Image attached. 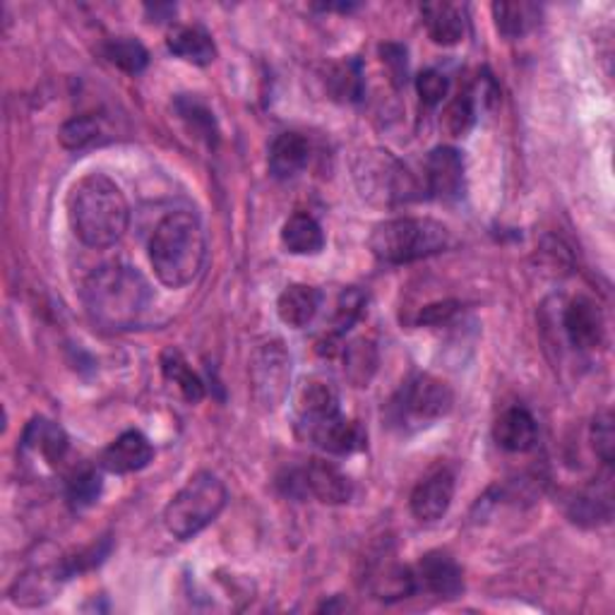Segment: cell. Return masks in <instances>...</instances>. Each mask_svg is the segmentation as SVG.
<instances>
[{
  "mask_svg": "<svg viewBox=\"0 0 615 615\" xmlns=\"http://www.w3.org/2000/svg\"><path fill=\"white\" fill-rule=\"evenodd\" d=\"M68 216L75 236L85 246L109 248L125 236L131 224V208H127L123 190L111 178L89 174L70 190Z\"/></svg>",
  "mask_w": 615,
  "mask_h": 615,
  "instance_id": "6da1fadb",
  "label": "cell"
},
{
  "mask_svg": "<svg viewBox=\"0 0 615 615\" xmlns=\"http://www.w3.org/2000/svg\"><path fill=\"white\" fill-rule=\"evenodd\" d=\"M208 238L192 212H171L157 224L149 241V262L164 287L183 289L202 272Z\"/></svg>",
  "mask_w": 615,
  "mask_h": 615,
  "instance_id": "7a4b0ae2",
  "label": "cell"
},
{
  "mask_svg": "<svg viewBox=\"0 0 615 615\" xmlns=\"http://www.w3.org/2000/svg\"><path fill=\"white\" fill-rule=\"evenodd\" d=\"M82 301L89 317L109 329L133 327L152 301L147 279L127 265H104L87 277Z\"/></svg>",
  "mask_w": 615,
  "mask_h": 615,
  "instance_id": "3957f363",
  "label": "cell"
},
{
  "mask_svg": "<svg viewBox=\"0 0 615 615\" xmlns=\"http://www.w3.org/2000/svg\"><path fill=\"white\" fill-rule=\"evenodd\" d=\"M450 243V231L440 222L421 220V216H396V220L373 226L368 248L384 265H406L438 255Z\"/></svg>",
  "mask_w": 615,
  "mask_h": 615,
  "instance_id": "277c9868",
  "label": "cell"
},
{
  "mask_svg": "<svg viewBox=\"0 0 615 615\" xmlns=\"http://www.w3.org/2000/svg\"><path fill=\"white\" fill-rule=\"evenodd\" d=\"M226 500L228 491L220 477H214L212 471L192 473L188 483L171 497V503L164 510L166 529L178 541H188V538L208 529L222 515Z\"/></svg>",
  "mask_w": 615,
  "mask_h": 615,
  "instance_id": "5b68a950",
  "label": "cell"
},
{
  "mask_svg": "<svg viewBox=\"0 0 615 615\" xmlns=\"http://www.w3.org/2000/svg\"><path fill=\"white\" fill-rule=\"evenodd\" d=\"M455 394L450 384L431 373H416L394 396V421L402 426H428L452 412Z\"/></svg>",
  "mask_w": 615,
  "mask_h": 615,
  "instance_id": "8992f818",
  "label": "cell"
},
{
  "mask_svg": "<svg viewBox=\"0 0 615 615\" xmlns=\"http://www.w3.org/2000/svg\"><path fill=\"white\" fill-rule=\"evenodd\" d=\"M253 396L265 412L284 404L291 390V356L281 342H265L250 358Z\"/></svg>",
  "mask_w": 615,
  "mask_h": 615,
  "instance_id": "52a82bcc",
  "label": "cell"
},
{
  "mask_svg": "<svg viewBox=\"0 0 615 615\" xmlns=\"http://www.w3.org/2000/svg\"><path fill=\"white\" fill-rule=\"evenodd\" d=\"M284 483L287 493L299 497L313 495L325 505H344L349 503L354 495V485L349 477L323 459H313L301 469H291Z\"/></svg>",
  "mask_w": 615,
  "mask_h": 615,
  "instance_id": "ba28073f",
  "label": "cell"
},
{
  "mask_svg": "<svg viewBox=\"0 0 615 615\" xmlns=\"http://www.w3.org/2000/svg\"><path fill=\"white\" fill-rule=\"evenodd\" d=\"M358 181H364V195L382 198L384 202L406 200L414 190L404 166L392 159L388 152H378V157L364 159V169H358Z\"/></svg>",
  "mask_w": 615,
  "mask_h": 615,
  "instance_id": "9c48e42d",
  "label": "cell"
},
{
  "mask_svg": "<svg viewBox=\"0 0 615 615\" xmlns=\"http://www.w3.org/2000/svg\"><path fill=\"white\" fill-rule=\"evenodd\" d=\"M428 192L435 200L452 202L465 192V159L455 147H435L426 159Z\"/></svg>",
  "mask_w": 615,
  "mask_h": 615,
  "instance_id": "30bf717a",
  "label": "cell"
},
{
  "mask_svg": "<svg viewBox=\"0 0 615 615\" xmlns=\"http://www.w3.org/2000/svg\"><path fill=\"white\" fill-rule=\"evenodd\" d=\"M562 327L574 349H599L604 344L606 325L604 315H601L599 305L584 297H577L568 303L566 315H562Z\"/></svg>",
  "mask_w": 615,
  "mask_h": 615,
  "instance_id": "8fae6325",
  "label": "cell"
},
{
  "mask_svg": "<svg viewBox=\"0 0 615 615\" xmlns=\"http://www.w3.org/2000/svg\"><path fill=\"white\" fill-rule=\"evenodd\" d=\"M452 497H455V473L450 469H438L428 473V477L416 485L409 505H412L416 519L438 522L447 515V510H450Z\"/></svg>",
  "mask_w": 615,
  "mask_h": 615,
  "instance_id": "7c38bea8",
  "label": "cell"
},
{
  "mask_svg": "<svg viewBox=\"0 0 615 615\" xmlns=\"http://www.w3.org/2000/svg\"><path fill=\"white\" fill-rule=\"evenodd\" d=\"M416 586L426 589L428 594L440 599H455L465 589V574L457 566V560L443 550H431L421 558L416 568Z\"/></svg>",
  "mask_w": 615,
  "mask_h": 615,
  "instance_id": "4fadbf2b",
  "label": "cell"
},
{
  "mask_svg": "<svg viewBox=\"0 0 615 615\" xmlns=\"http://www.w3.org/2000/svg\"><path fill=\"white\" fill-rule=\"evenodd\" d=\"M305 435L311 438L320 450H325L329 455H351L356 450H361L366 443V435L358 423L344 418L342 414L320 418L311 426H303Z\"/></svg>",
  "mask_w": 615,
  "mask_h": 615,
  "instance_id": "5bb4252c",
  "label": "cell"
},
{
  "mask_svg": "<svg viewBox=\"0 0 615 615\" xmlns=\"http://www.w3.org/2000/svg\"><path fill=\"white\" fill-rule=\"evenodd\" d=\"M154 457V447L139 431H125L101 455V467L111 473H133L145 469Z\"/></svg>",
  "mask_w": 615,
  "mask_h": 615,
  "instance_id": "9a60e30c",
  "label": "cell"
},
{
  "mask_svg": "<svg viewBox=\"0 0 615 615\" xmlns=\"http://www.w3.org/2000/svg\"><path fill=\"white\" fill-rule=\"evenodd\" d=\"M495 443L507 452H529L536 445L538 428L536 418L522 406H512L495 421Z\"/></svg>",
  "mask_w": 615,
  "mask_h": 615,
  "instance_id": "2e32d148",
  "label": "cell"
},
{
  "mask_svg": "<svg viewBox=\"0 0 615 615\" xmlns=\"http://www.w3.org/2000/svg\"><path fill=\"white\" fill-rule=\"evenodd\" d=\"M308 157H311V147L305 137L299 133H281L269 147V174L279 181H289L305 169Z\"/></svg>",
  "mask_w": 615,
  "mask_h": 615,
  "instance_id": "e0dca14e",
  "label": "cell"
},
{
  "mask_svg": "<svg viewBox=\"0 0 615 615\" xmlns=\"http://www.w3.org/2000/svg\"><path fill=\"white\" fill-rule=\"evenodd\" d=\"M320 311V291L308 284H291L279 293L277 315L284 325L301 329L315 320Z\"/></svg>",
  "mask_w": 615,
  "mask_h": 615,
  "instance_id": "ac0fdd59",
  "label": "cell"
},
{
  "mask_svg": "<svg viewBox=\"0 0 615 615\" xmlns=\"http://www.w3.org/2000/svg\"><path fill=\"white\" fill-rule=\"evenodd\" d=\"M426 32L438 46H455L465 38L467 22L461 12L450 3H428L421 8Z\"/></svg>",
  "mask_w": 615,
  "mask_h": 615,
  "instance_id": "d6986e66",
  "label": "cell"
},
{
  "mask_svg": "<svg viewBox=\"0 0 615 615\" xmlns=\"http://www.w3.org/2000/svg\"><path fill=\"white\" fill-rule=\"evenodd\" d=\"M169 51L174 56L183 58L188 63H195V66H210L216 58V46L212 42V36L208 30L198 27V24H186V27H174L169 32Z\"/></svg>",
  "mask_w": 615,
  "mask_h": 615,
  "instance_id": "ffe728a7",
  "label": "cell"
},
{
  "mask_svg": "<svg viewBox=\"0 0 615 615\" xmlns=\"http://www.w3.org/2000/svg\"><path fill=\"white\" fill-rule=\"evenodd\" d=\"M339 414V394L335 384L327 380H308L299 394V418L301 426Z\"/></svg>",
  "mask_w": 615,
  "mask_h": 615,
  "instance_id": "44dd1931",
  "label": "cell"
},
{
  "mask_svg": "<svg viewBox=\"0 0 615 615\" xmlns=\"http://www.w3.org/2000/svg\"><path fill=\"white\" fill-rule=\"evenodd\" d=\"M281 243L291 255H317L325 248V231L311 214H293L281 226Z\"/></svg>",
  "mask_w": 615,
  "mask_h": 615,
  "instance_id": "7402d4cb",
  "label": "cell"
},
{
  "mask_svg": "<svg viewBox=\"0 0 615 615\" xmlns=\"http://www.w3.org/2000/svg\"><path fill=\"white\" fill-rule=\"evenodd\" d=\"M368 580H370V592H373V596L380 601L409 599L418 589L414 570L396 566V562L376 568L370 572Z\"/></svg>",
  "mask_w": 615,
  "mask_h": 615,
  "instance_id": "603a6c76",
  "label": "cell"
},
{
  "mask_svg": "<svg viewBox=\"0 0 615 615\" xmlns=\"http://www.w3.org/2000/svg\"><path fill=\"white\" fill-rule=\"evenodd\" d=\"M24 447L42 452L48 465H58L68 455V435L54 421L34 418L24 433Z\"/></svg>",
  "mask_w": 615,
  "mask_h": 615,
  "instance_id": "cb8c5ba5",
  "label": "cell"
},
{
  "mask_svg": "<svg viewBox=\"0 0 615 615\" xmlns=\"http://www.w3.org/2000/svg\"><path fill=\"white\" fill-rule=\"evenodd\" d=\"M344 376L349 378L356 388H368L370 380L378 373V349L370 339H354L344 346Z\"/></svg>",
  "mask_w": 615,
  "mask_h": 615,
  "instance_id": "d4e9b609",
  "label": "cell"
},
{
  "mask_svg": "<svg viewBox=\"0 0 615 615\" xmlns=\"http://www.w3.org/2000/svg\"><path fill=\"white\" fill-rule=\"evenodd\" d=\"M161 373L164 378L174 382L178 390H181L183 400L190 404H198L204 396V384L198 378L195 370H192L186 361V356L178 349H166L161 354Z\"/></svg>",
  "mask_w": 615,
  "mask_h": 615,
  "instance_id": "484cf974",
  "label": "cell"
},
{
  "mask_svg": "<svg viewBox=\"0 0 615 615\" xmlns=\"http://www.w3.org/2000/svg\"><path fill=\"white\" fill-rule=\"evenodd\" d=\"M568 517L580 527H596L611 519V493H599L596 489H586L570 500Z\"/></svg>",
  "mask_w": 615,
  "mask_h": 615,
  "instance_id": "4316f807",
  "label": "cell"
},
{
  "mask_svg": "<svg viewBox=\"0 0 615 615\" xmlns=\"http://www.w3.org/2000/svg\"><path fill=\"white\" fill-rule=\"evenodd\" d=\"M176 111L188 125L190 133H195V137H200L202 143H208L210 147H216V143H220V131H216L214 113L204 107L202 101L192 97H181L176 101Z\"/></svg>",
  "mask_w": 615,
  "mask_h": 615,
  "instance_id": "83f0119b",
  "label": "cell"
},
{
  "mask_svg": "<svg viewBox=\"0 0 615 615\" xmlns=\"http://www.w3.org/2000/svg\"><path fill=\"white\" fill-rule=\"evenodd\" d=\"M104 51H107V58L113 63V66L121 68L127 75H139L149 63L147 48L133 36L111 38Z\"/></svg>",
  "mask_w": 615,
  "mask_h": 615,
  "instance_id": "f1b7e54d",
  "label": "cell"
},
{
  "mask_svg": "<svg viewBox=\"0 0 615 615\" xmlns=\"http://www.w3.org/2000/svg\"><path fill=\"white\" fill-rule=\"evenodd\" d=\"M493 18L500 34L515 38L529 32L536 20V8L529 3H495Z\"/></svg>",
  "mask_w": 615,
  "mask_h": 615,
  "instance_id": "f546056e",
  "label": "cell"
},
{
  "mask_svg": "<svg viewBox=\"0 0 615 615\" xmlns=\"http://www.w3.org/2000/svg\"><path fill=\"white\" fill-rule=\"evenodd\" d=\"M329 92L342 101H358L364 94V72L358 60H344L329 70Z\"/></svg>",
  "mask_w": 615,
  "mask_h": 615,
  "instance_id": "4dcf8cb0",
  "label": "cell"
},
{
  "mask_svg": "<svg viewBox=\"0 0 615 615\" xmlns=\"http://www.w3.org/2000/svg\"><path fill=\"white\" fill-rule=\"evenodd\" d=\"M473 123H477V109H473V99L467 92L447 101V107L440 115V127L447 135L465 137L473 127Z\"/></svg>",
  "mask_w": 615,
  "mask_h": 615,
  "instance_id": "1f68e13d",
  "label": "cell"
},
{
  "mask_svg": "<svg viewBox=\"0 0 615 615\" xmlns=\"http://www.w3.org/2000/svg\"><path fill=\"white\" fill-rule=\"evenodd\" d=\"M101 495V477L92 467H82L80 471H75L68 481V500L70 505L82 510L94 505Z\"/></svg>",
  "mask_w": 615,
  "mask_h": 615,
  "instance_id": "d6a6232c",
  "label": "cell"
},
{
  "mask_svg": "<svg viewBox=\"0 0 615 615\" xmlns=\"http://www.w3.org/2000/svg\"><path fill=\"white\" fill-rule=\"evenodd\" d=\"M364 308H366L364 291H358L356 287L342 291V297L337 301V313H335V337H342L344 332H349L358 320H361Z\"/></svg>",
  "mask_w": 615,
  "mask_h": 615,
  "instance_id": "836d02e7",
  "label": "cell"
},
{
  "mask_svg": "<svg viewBox=\"0 0 615 615\" xmlns=\"http://www.w3.org/2000/svg\"><path fill=\"white\" fill-rule=\"evenodd\" d=\"M99 135V125L89 115H80V119H72L60 127L58 139L66 149H82Z\"/></svg>",
  "mask_w": 615,
  "mask_h": 615,
  "instance_id": "e575fe53",
  "label": "cell"
},
{
  "mask_svg": "<svg viewBox=\"0 0 615 615\" xmlns=\"http://www.w3.org/2000/svg\"><path fill=\"white\" fill-rule=\"evenodd\" d=\"M592 445L594 452L601 457L606 467L613 465L615 457V433H613V414L601 412L592 423Z\"/></svg>",
  "mask_w": 615,
  "mask_h": 615,
  "instance_id": "d590c367",
  "label": "cell"
},
{
  "mask_svg": "<svg viewBox=\"0 0 615 615\" xmlns=\"http://www.w3.org/2000/svg\"><path fill=\"white\" fill-rule=\"evenodd\" d=\"M416 92L421 97V104L426 107H438L445 101L447 92H450V82L440 70H423L416 77Z\"/></svg>",
  "mask_w": 615,
  "mask_h": 615,
  "instance_id": "8d00e7d4",
  "label": "cell"
},
{
  "mask_svg": "<svg viewBox=\"0 0 615 615\" xmlns=\"http://www.w3.org/2000/svg\"><path fill=\"white\" fill-rule=\"evenodd\" d=\"M459 311V303L457 301H438V303H431L423 308L418 313V323L421 325H443L450 320L455 313Z\"/></svg>",
  "mask_w": 615,
  "mask_h": 615,
  "instance_id": "74e56055",
  "label": "cell"
},
{
  "mask_svg": "<svg viewBox=\"0 0 615 615\" xmlns=\"http://www.w3.org/2000/svg\"><path fill=\"white\" fill-rule=\"evenodd\" d=\"M380 54H382V60L392 68L394 82L402 85V77L406 75V51L402 46L388 44V46H380Z\"/></svg>",
  "mask_w": 615,
  "mask_h": 615,
  "instance_id": "f35d334b",
  "label": "cell"
}]
</instances>
